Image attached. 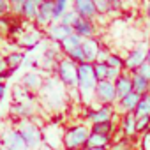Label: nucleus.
Instances as JSON below:
<instances>
[{"label":"nucleus","mask_w":150,"mask_h":150,"mask_svg":"<svg viewBox=\"0 0 150 150\" xmlns=\"http://www.w3.org/2000/svg\"><path fill=\"white\" fill-rule=\"evenodd\" d=\"M39 99L50 111L62 110L64 103L67 101V88L60 83L57 76H50L44 80V85L39 90Z\"/></svg>","instance_id":"nucleus-1"},{"label":"nucleus","mask_w":150,"mask_h":150,"mask_svg":"<svg viewBox=\"0 0 150 150\" xmlns=\"http://www.w3.org/2000/svg\"><path fill=\"white\" fill-rule=\"evenodd\" d=\"M96 87L97 80L94 74V65L92 64H78V92L83 106H97L96 104Z\"/></svg>","instance_id":"nucleus-2"},{"label":"nucleus","mask_w":150,"mask_h":150,"mask_svg":"<svg viewBox=\"0 0 150 150\" xmlns=\"http://www.w3.org/2000/svg\"><path fill=\"white\" fill-rule=\"evenodd\" d=\"M16 131L20 132V136L25 139L27 146L30 150H39L42 146V129L30 118H20L16 122Z\"/></svg>","instance_id":"nucleus-3"},{"label":"nucleus","mask_w":150,"mask_h":150,"mask_svg":"<svg viewBox=\"0 0 150 150\" xmlns=\"http://www.w3.org/2000/svg\"><path fill=\"white\" fill-rule=\"evenodd\" d=\"M90 136V127L87 124H78L64 131V150H81Z\"/></svg>","instance_id":"nucleus-4"},{"label":"nucleus","mask_w":150,"mask_h":150,"mask_svg":"<svg viewBox=\"0 0 150 150\" xmlns=\"http://www.w3.org/2000/svg\"><path fill=\"white\" fill-rule=\"evenodd\" d=\"M53 72L65 88H76L78 87V64H74L67 57H62L58 60Z\"/></svg>","instance_id":"nucleus-5"},{"label":"nucleus","mask_w":150,"mask_h":150,"mask_svg":"<svg viewBox=\"0 0 150 150\" xmlns=\"http://www.w3.org/2000/svg\"><path fill=\"white\" fill-rule=\"evenodd\" d=\"M0 143H2L7 150H30L25 143V139L20 136L14 125L4 122L0 124Z\"/></svg>","instance_id":"nucleus-6"},{"label":"nucleus","mask_w":150,"mask_h":150,"mask_svg":"<svg viewBox=\"0 0 150 150\" xmlns=\"http://www.w3.org/2000/svg\"><path fill=\"white\" fill-rule=\"evenodd\" d=\"M146 50H148V44L143 41V42H138L129 53L127 57L124 58V71L127 72H134L143 62H146Z\"/></svg>","instance_id":"nucleus-7"},{"label":"nucleus","mask_w":150,"mask_h":150,"mask_svg":"<svg viewBox=\"0 0 150 150\" xmlns=\"http://www.w3.org/2000/svg\"><path fill=\"white\" fill-rule=\"evenodd\" d=\"M83 115H85L87 122L92 125V124H101V122L113 120L117 111H115V106H85Z\"/></svg>","instance_id":"nucleus-8"},{"label":"nucleus","mask_w":150,"mask_h":150,"mask_svg":"<svg viewBox=\"0 0 150 150\" xmlns=\"http://www.w3.org/2000/svg\"><path fill=\"white\" fill-rule=\"evenodd\" d=\"M115 103H117L115 85L108 80L99 81L96 87V104L97 106H115Z\"/></svg>","instance_id":"nucleus-9"},{"label":"nucleus","mask_w":150,"mask_h":150,"mask_svg":"<svg viewBox=\"0 0 150 150\" xmlns=\"http://www.w3.org/2000/svg\"><path fill=\"white\" fill-rule=\"evenodd\" d=\"M53 23V0H42L39 11H37V18L34 21V25L37 28H48Z\"/></svg>","instance_id":"nucleus-10"},{"label":"nucleus","mask_w":150,"mask_h":150,"mask_svg":"<svg viewBox=\"0 0 150 150\" xmlns=\"http://www.w3.org/2000/svg\"><path fill=\"white\" fill-rule=\"evenodd\" d=\"M72 11L80 18L92 20V21L97 20V11L94 6V0H72Z\"/></svg>","instance_id":"nucleus-11"},{"label":"nucleus","mask_w":150,"mask_h":150,"mask_svg":"<svg viewBox=\"0 0 150 150\" xmlns=\"http://www.w3.org/2000/svg\"><path fill=\"white\" fill-rule=\"evenodd\" d=\"M101 44H103V41L99 37H88V39L81 41V51H83V57H85L87 64H96Z\"/></svg>","instance_id":"nucleus-12"},{"label":"nucleus","mask_w":150,"mask_h":150,"mask_svg":"<svg viewBox=\"0 0 150 150\" xmlns=\"http://www.w3.org/2000/svg\"><path fill=\"white\" fill-rule=\"evenodd\" d=\"M44 32H46V35L50 37L51 42H58L60 44L67 35L72 34V27H67V25H64L60 21H53L48 28H44Z\"/></svg>","instance_id":"nucleus-13"},{"label":"nucleus","mask_w":150,"mask_h":150,"mask_svg":"<svg viewBox=\"0 0 150 150\" xmlns=\"http://www.w3.org/2000/svg\"><path fill=\"white\" fill-rule=\"evenodd\" d=\"M139 99H141V96H138L136 92H131V94H127L125 97L118 99V101L115 103V111H117V115L122 117V115H125V113H134V110H136Z\"/></svg>","instance_id":"nucleus-14"},{"label":"nucleus","mask_w":150,"mask_h":150,"mask_svg":"<svg viewBox=\"0 0 150 150\" xmlns=\"http://www.w3.org/2000/svg\"><path fill=\"white\" fill-rule=\"evenodd\" d=\"M72 32L80 35L81 39H88V37H96L97 34V25L92 20H85V18H78L76 23L72 25Z\"/></svg>","instance_id":"nucleus-15"},{"label":"nucleus","mask_w":150,"mask_h":150,"mask_svg":"<svg viewBox=\"0 0 150 150\" xmlns=\"http://www.w3.org/2000/svg\"><path fill=\"white\" fill-rule=\"evenodd\" d=\"M25 90H28V92H32V94H39V90L42 88V85H44V78L41 76L39 72H35V71H30V72H25L23 74V78H21V83H20Z\"/></svg>","instance_id":"nucleus-16"},{"label":"nucleus","mask_w":150,"mask_h":150,"mask_svg":"<svg viewBox=\"0 0 150 150\" xmlns=\"http://www.w3.org/2000/svg\"><path fill=\"white\" fill-rule=\"evenodd\" d=\"M41 37H42V32L39 28H30V30H25L20 37H18V44L23 48V50H34L39 42H41Z\"/></svg>","instance_id":"nucleus-17"},{"label":"nucleus","mask_w":150,"mask_h":150,"mask_svg":"<svg viewBox=\"0 0 150 150\" xmlns=\"http://www.w3.org/2000/svg\"><path fill=\"white\" fill-rule=\"evenodd\" d=\"M115 85V92H117V101L125 97L127 94L132 92V80H131V72L127 71H122V74L117 78V81L113 83Z\"/></svg>","instance_id":"nucleus-18"},{"label":"nucleus","mask_w":150,"mask_h":150,"mask_svg":"<svg viewBox=\"0 0 150 150\" xmlns=\"http://www.w3.org/2000/svg\"><path fill=\"white\" fill-rule=\"evenodd\" d=\"M120 131L127 139H131L136 134V117L134 113H125L120 117Z\"/></svg>","instance_id":"nucleus-19"},{"label":"nucleus","mask_w":150,"mask_h":150,"mask_svg":"<svg viewBox=\"0 0 150 150\" xmlns=\"http://www.w3.org/2000/svg\"><path fill=\"white\" fill-rule=\"evenodd\" d=\"M41 2H42V0H25L21 18H23L25 21H28V23H34L35 18H37V11H39Z\"/></svg>","instance_id":"nucleus-20"},{"label":"nucleus","mask_w":150,"mask_h":150,"mask_svg":"<svg viewBox=\"0 0 150 150\" xmlns=\"http://www.w3.org/2000/svg\"><path fill=\"white\" fill-rule=\"evenodd\" d=\"M110 145H111V136H104V134H97V132L90 131V136H88L85 146H88V148H108Z\"/></svg>","instance_id":"nucleus-21"},{"label":"nucleus","mask_w":150,"mask_h":150,"mask_svg":"<svg viewBox=\"0 0 150 150\" xmlns=\"http://www.w3.org/2000/svg\"><path fill=\"white\" fill-rule=\"evenodd\" d=\"M131 80H132V92H136L138 96L150 94V81H146L136 72H131Z\"/></svg>","instance_id":"nucleus-22"},{"label":"nucleus","mask_w":150,"mask_h":150,"mask_svg":"<svg viewBox=\"0 0 150 150\" xmlns=\"http://www.w3.org/2000/svg\"><path fill=\"white\" fill-rule=\"evenodd\" d=\"M81 37L80 35H76V34H71V35H67L62 42H60V50H62V55L65 57V55H69L72 50H76V48H80L81 46Z\"/></svg>","instance_id":"nucleus-23"},{"label":"nucleus","mask_w":150,"mask_h":150,"mask_svg":"<svg viewBox=\"0 0 150 150\" xmlns=\"http://www.w3.org/2000/svg\"><path fill=\"white\" fill-rule=\"evenodd\" d=\"M4 58H6L7 69L14 72L16 69L21 67V64H23V60H25V51H11V53H7Z\"/></svg>","instance_id":"nucleus-24"},{"label":"nucleus","mask_w":150,"mask_h":150,"mask_svg":"<svg viewBox=\"0 0 150 150\" xmlns=\"http://www.w3.org/2000/svg\"><path fill=\"white\" fill-rule=\"evenodd\" d=\"M90 131L92 132H97V134L111 136V141H113V134L117 131V125H115L113 120H108V122H101V124H92L90 125Z\"/></svg>","instance_id":"nucleus-25"},{"label":"nucleus","mask_w":150,"mask_h":150,"mask_svg":"<svg viewBox=\"0 0 150 150\" xmlns=\"http://www.w3.org/2000/svg\"><path fill=\"white\" fill-rule=\"evenodd\" d=\"M146 115H150V94L141 96V99H139V103H138V106L134 110V117L136 118L146 117Z\"/></svg>","instance_id":"nucleus-26"},{"label":"nucleus","mask_w":150,"mask_h":150,"mask_svg":"<svg viewBox=\"0 0 150 150\" xmlns=\"http://www.w3.org/2000/svg\"><path fill=\"white\" fill-rule=\"evenodd\" d=\"M94 6L97 11V18L111 14V0H94Z\"/></svg>","instance_id":"nucleus-27"},{"label":"nucleus","mask_w":150,"mask_h":150,"mask_svg":"<svg viewBox=\"0 0 150 150\" xmlns=\"http://www.w3.org/2000/svg\"><path fill=\"white\" fill-rule=\"evenodd\" d=\"M69 0H53V21H58L62 14L67 11Z\"/></svg>","instance_id":"nucleus-28"},{"label":"nucleus","mask_w":150,"mask_h":150,"mask_svg":"<svg viewBox=\"0 0 150 150\" xmlns=\"http://www.w3.org/2000/svg\"><path fill=\"white\" fill-rule=\"evenodd\" d=\"M92 65H94V74H96L97 83H99V81H104V80H106V74H108V64H104V62H96V64H92Z\"/></svg>","instance_id":"nucleus-29"},{"label":"nucleus","mask_w":150,"mask_h":150,"mask_svg":"<svg viewBox=\"0 0 150 150\" xmlns=\"http://www.w3.org/2000/svg\"><path fill=\"white\" fill-rule=\"evenodd\" d=\"M106 64H108L110 67H117V69L124 71V57H120L117 51H111V53H110V57H108Z\"/></svg>","instance_id":"nucleus-30"},{"label":"nucleus","mask_w":150,"mask_h":150,"mask_svg":"<svg viewBox=\"0 0 150 150\" xmlns=\"http://www.w3.org/2000/svg\"><path fill=\"white\" fill-rule=\"evenodd\" d=\"M78 18H80V16L74 13L72 9H67V11L62 14V18H60L58 21H60V23H64V25H67V27H72L74 23H76V20H78Z\"/></svg>","instance_id":"nucleus-31"},{"label":"nucleus","mask_w":150,"mask_h":150,"mask_svg":"<svg viewBox=\"0 0 150 150\" xmlns=\"http://www.w3.org/2000/svg\"><path fill=\"white\" fill-rule=\"evenodd\" d=\"M23 4H25V0H9V13L14 14V16H20V18H21Z\"/></svg>","instance_id":"nucleus-32"},{"label":"nucleus","mask_w":150,"mask_h":150,"mask_svg":"<svg viewBox=\"0 0 150 150\" xmlns=\"http://www.w3.org/2000/svg\"><path fill=\"white\" fill-rule=\"evenodd\" d=\"M150 129V115L136 118V132H146Z\"/></svg>","instance_id":"nucleus-33"},{"label":"nucleus","mask_w":150,"mask_h":150,"mask_svg":"<svg viewBox=\"0 0 150 150\" xmlns=\"http://www.w3.org/2000/svg\"><path fill=\"white\" fill-rule=\"evenodd\" d=\"M69 60H72L74 64H83L85 62V57H83V51H81V46L80 48H76V50H72L69 55H65Z\"/></svg>","instance_id":"nucleus-34"},{"label":"nucleus","mask_w":150,"mask_h":150,"mask_svg":"<svg viewBox=\"0 0 150 150\" xmlns=\"http://www.w3.org/2000/svg\"><path fill=\"white\" fill-rule=\"evenodd\" d=\"M129 139L127 138H122L118 141H111V145L108 146V150H129Z\"/></svg>","instance_id":"nucleus-35"},{"label":"nucleus","mask_w":150,"mask_h":150,"mask_svg":"<svg viewBox=\"0 0 150 150\" xmlns=\"http://www.w3.org/2000/svg\"><path fill=\"white\" fill-rule=\"evenodd\" d=\"M134 72H136V74H139L141 78H145L146 81H150V64H148V62H143V64H141Z\"/></svg>","instance_id":"nucleus-36"},{"label":"nucleus","mask_w":150,"mask_h":150,"mask_svg":"<svg viewBox=\"0 0 150 150\" xmlns=\"http://www.w3.org/2000/svg\"><path fill=\"white\" fill-rule=\"evenodd\" d=\"M122 74V71L120 69H117V67H110L108 65V74H106V80L108 81H111V83H115L117 81V78Z\"/></svg>","instance_id":"nucleus-37"},{"label":"nucleus","mask_w":150,"mask_h":150,"mask_svg":"<svg viewBox=\"0 0 150 150\" xmlns=\"http://www.w3.org/2000/svg\"><path fill=\"white\" fill-rule=\"evenodd\" d=\"M110 53H111V50H108L104 44H101V48H99V53H97V60H96V62H104V64H106V60H108Z\"/></svg>","instance_id":"nucleus-38"},{"label":"nucleus","mask_w":150,"mask_h":150,"mask_svg":"<svg viewBox=\"0 0 150 150\" xmlns=\"http://www.w3.org/2000/svg\"><path fill=\"white\" fill-rule=\"evenodd\" d=\"M9 13V0H0V16H6Z\"/></svg>","instance_id":"nucleus-39"},{"label":"nucleus","mask_w":150,"mask_h":150,"mask_svg":"<svg viewBox=\"0 0 150 150\" xmlns=\"http://www.w3.org/2000/svg\"><path fill=\"white\" fill-rule=\"evenodd\" d=\"M6 92H7V87H6V83H2V81H0V103H2V99L6 97Z\"/></svg>","instance_id":"nucleus-40"},{"label":"nucleus","mask_w":150,"mask_h":150,"mask_svg":"<svg viewBox=\"0 0 150 150\" xmlns=\"http://www.w3.org/2000/svg\"><path fill=\"white\" fill-rule=\"evenodd\" d=\"M4 71H7V65H6V58H4V55H0V74H2Z\"/></svg>","instance_id":"nucleus-41"},{"label":"nucleus","mask_w":150,"mask_h":150,"mask_svg":"<svg viewBox=\"0 0 150 150\" xmlns=\"http://www.w3.org/2000/svg\"><path fill=\"white\" fill-rule=\"evenodd\" d=\"M145 14H146V18L150 20V0H148L146 4H145Z\"/></svg>","instance_id":"nucleus-42"},{"label":"nucleus","mask_w":150,"mask_h":150,"mask_svg":"<svg viewBox=\"0 0 150 150\" xmlns=\"http://www.w3.org/2000/svg\"><path fill=\"white\" fill-rule=\"evenodd\" d=\"M146 62L150 64V44H148V50H146Z\"/></svg>","instance_id":"nucleus-43"},{"label":"nucleus","mask_w":150,"mask_h":150,"mask_svg":"<svg viewBox=\"0 0 150 150\" xmlns=\"http://www.w3.org/2000/svg\"><path fill=\"white\" fill-rule=\"evenodd\" d=\"M83 150H108V148H88V146H85Z\"/></svg>","instance_id":"nucleus-44"},{"label":"nucleus","mask_w":150,"mask_h":150,"mask_svg":"<svg viewBox=\"0 0 150 150\" xmlns=\"http://www.w3.org/2000/svg\"><path fill=\"white\" fill-rule=\"evenodd\" d=\"M0 150H7V148H6V146H4L2 143H0Z\"/></svg>","instance_id":"nucleus-45"},{"label":"nucleus","mask_w":150,"mask_h":150,"mask_svg":"<svg viewBox=\"0 0 150 150\" xmlns=\"http://www.w3.org/2000/svg\"><path fill=\"white\" fill-rule=\"evenodd\" d=\"M0 55H2V51H0Z\"/></svg>","instance_id":"nucleus-46"}]
</instances>
